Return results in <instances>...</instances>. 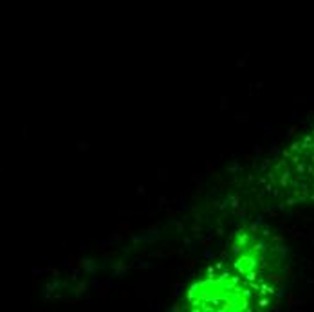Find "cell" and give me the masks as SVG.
<instances>
[{
    "mask_svg": "<svg viewBox=\"0 0 314 312\" xmlns=\"http://www.w3.org/2000/svg\"><path fill=\"white\" fill-rule=\"evenodd\" d=\"M262 184L280 206H314V128L267 164Z\"/></svg>",
    "mask_w": 314,
    "mask_h": 312,
    "instance_id": "1",
    "label": "cell"
}]
</instances>
